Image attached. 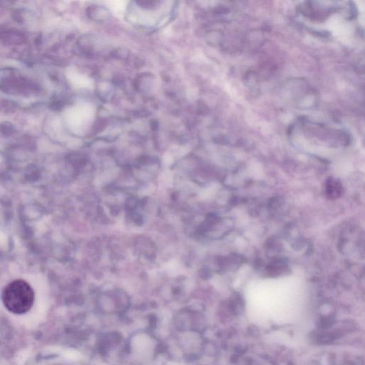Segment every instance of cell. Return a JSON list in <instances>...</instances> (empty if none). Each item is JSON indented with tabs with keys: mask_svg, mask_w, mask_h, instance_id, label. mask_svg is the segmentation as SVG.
<instances>
[{
	"mask_svg": "<svg viewBox=\"0 0 365 365\" xmlns=\"http://www.w3.org/2000/svg\"><path fill=\"white\" fill-rule=\"evenodd\" d=\"M1 299L10 312L22 315L33 306L35 292L27 282L19 279L11 282L4 288Z\"/></svg>",
	"mask_w": 365,
	"mask_h": 365,
	"instance_id": "6da1fadb",
	"label": "cell"
},
{
	"mask_svg": "<svg viewBox=\"0 0 365 365\" xmlns=\"http://www.w3.org/2000/svg\"><path fill=\"white\" fill-rule=\"evenodd\" d=\"M326 192L328 198L336 199L340 198L343 194V186L338 180L329 178L326 182Z\"/></svg>",
	"mask_w": 365,
	"mask_h": 365,
	"instance_id": "7a4b0ae2",
	"label": "cell"
},
{
	"mask_svg": "<svg viewBox=\"0 0 365 365\" xmlns=\"http://www.w3.org/2000/svg\"><path fill=\"white\" fill-rule=\"evenodd\" d=\"M288 269V266L286 262L279 259L272 262L268 267V272L271 276H279L281 274H284Z\"/></svg>",
	"mask_w": 365,
	"mask_h": 365,
	"instance_id": "3957f363",
	"label": "cell"
},
{
	"mask_svg": "<svg viewBox=\"0 0 365 365\" xmlns=\"http://www.w3.org/2000/svg\"><path fill=\"white\" fill-rule=\"evenodd\" d=\"M98 12H97L96 6H92L91 10H89L91 18L95 21H104L109 19L110 13L109 10H106L105 7L98 6Z\"/></svg>",
	"mask_w": 365,
	"mask_h": 365,
	"instance_id": "277c9868",
	"label": "cell"
}]
</instances>
